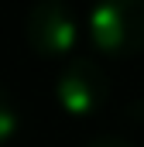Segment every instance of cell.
Here are the masks:
<instances>
[{
	"instance_id": "obj_3",
	"label": "cell",
	"mask_w": 144,
	"mask_h": 147,
	"mask_svg": "<svg viewBox=\"0 0 144 147\" xmlns=\"http://www.w3.org/2000/svg\"><path fill=\"white\" fill-rule=\"evenodd\" d=\"M110 92L107 72L93 58H72L69 65L58 72L55 82V99L69 116H93L103 110Z\"/></svg>"
},
{
	"instance_id": "obj_4",
	"label": "cell",
	"mask_w": 144,
	"mask_h": 147,
	"mask_svg": "<svg viewBox=\"0 0 144 147\" xmlns=\"http://www.w3.org/2000/svg\"><path fill=\"white\" fill-rule=\"evenodd\" d=\"M14 130H17V110H14V103L7 99V92L0 89V147L14 137Z\"/></svg>"
},
{
	"instance_id": "obj_5",
	"label": "cell",
	"mask_w": 144,
	"mask_h": 147,
	"mask_svg": "<svg viewBox=\"0 0 144 147\" xmlns=\"http://www.w3.org/2000/svg\"><path fill=\"white\" fill-rule=\"evenodd\" d=\"M86 147H134V144L124 140V137H96V140H89Z\"/></svg>"
},
{
	"instance_id": "obj_2",
	"label": "cell",
	"mask_w": 144,
	"mask_h": 147,
	"mask_svg": "<svg viewBox=\"0 0 144 147\" xmlns=\"http://www.w3.org/2000/svg\"><path fill=\"white\" fill-rule=\"evenodd\" d=\"M24 34H28V45H31L35 55H41V58H62L79 41V24H75V14L62 0H38L28 10Z\"/></svg>"
},
{
	"instance_id": "obj_1",
	"label": "cell",
	"mask_w": 144,
	"mask_h": 147,
	"mask_svg": "<svg viewBox=\"0 0 144 147\" xmlns=\"http://www.w3.org/2000/svg\"><path fill=\"white\" fill-rule=\"evenodd\" d=\"M89 38L110 58L144 48V0H96L89 10Z\"/></svg>"
}]
</instances>
